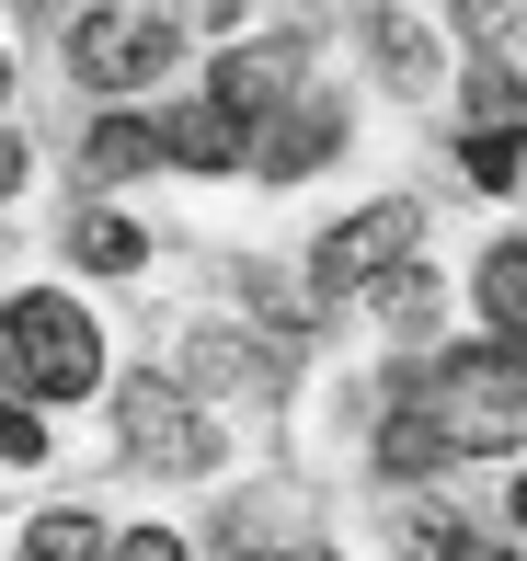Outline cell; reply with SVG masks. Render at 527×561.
<instances>
[{"label":"cell","instance_id":"6da1fadb","mask_svg":"<svg viewBox=\"0 0 527 561\" xmlns=\"http://www.w3.org/2000/svg\"><path fill=\"white\" fill-rule=\"evenodd\" d=\"M401 401L447 447H516L527 436V344H447L436 367L401 378Z\"/></svg>","mask_w":527,"mask_h":561},{"label":"cell","instance_id":"7a4b0ae2","mask_svg":"<svg viewBox=\"0 0 527 561\" xmlns=\"http://www.w3.org/2000/svg\"><path fill=\"white\" fill-rule=\"evenodd\" d=\"M0 378L23 401H81V390H104V333L69 298H12L0 310Z\"/></svg>","mask_w":527,"mask_h":561},{"label":"cell","instance_id":"3957f363","mask_svg":"<svg viewBox=\"0 0 527 561\" xmlns=\"http://www.w3.org/2000/svg\"><path fill=\"white\" fill-rule=\"evenodd\" d=\"M413 241H424V207L413 195H379V207H356L344 229H321V252H310V275L333 298H379L401 264H413Z\"/></svg>","mask_w":527,"mask_h":561},{"label":"cell","instance_id":"277c9868","mask_svg":"<svg viewBox=\"0 0 527 561\" xmlns=\"http://www.w3.org/2000/svg\"><path fill=\"white\" fill-rule=\"evenodd\" d=\"M172 46H184V35H172L161 12H127V0L69 23V69H81L92 92H138V81H161V69H172Z\"/></svg>","mask_w":527,"mask_h":561},{"label":"cell","instance_id":"5b68a950","mask_svg":"<svg viewBox=\"0 0 527 561\" xmlns=\"http://www.w3.org/2000/svg\"><path fill=\"white\" fill-rule=\"evenodd\" d=\"M115 424H127V458H149V470H207L218 436H207V413L184 401V378H127V401H115Z\"/></svg>","mask_w":527,"mask_h":561},{"label":"cell","instance_id":"8992f818","mask_svg":"<svg viewBox=\"0 0 527 561\" xmlns=\"http://www.w3.org/2000/svg\"><path fill=\"white\" fill-rule=\"evenodd\" d=\"M298 69H310V46H298V35H275V46H230V58H218V81H207V104L230 115V126H264V115L298 104Z\"/></svg>","mask_w":527,"mask_h":561},{"label":"cell","instance_id":"52a82bcc","mask_svg":"<svg viewBox=\"0 0 527 561\" xmlns=\"http://www.w3.org/2000/svg\"><path fill=\"white\" fill-rule=\"evenodd\" d=\"M161 161H184V172H241V161H253V126H230L207 92H195V104L161 115Z\"/></svg>","mask_w":527,"mask_h":561},{"label":"cell","instance_id":"ba28073f","mask_svg":"<svg viewBox=\"0 0 527 561\" xmlns=\"http://www.w3.org/2000/svg\"><path fill=\"white\" fill-rule=\"evenodd\" d=\"M482 321H493V344H527V241L482 252Z\"/></svg>","mask_w":527,"mask_h":561},{"label":"cell","instance_id":"9c48e42d","mask_svg":"<svg viewBox=\"0 0 527 561\" xmlns=\"http://www.w3.org/2000/svg\"><path fill=\"white\" fill-rule=\"evenodd\" d=\"M333 138H344V115H333V104H287V126H275V138L253 149V161L275 172V184H287V172H310V161H321Z\"/></svg>","mask_w":527,"mask_h":561},{"label":"cell","instance_id":"30bf717a","mask_svg":"<svg viewBox=\"0 0 527 561\" xmlns=\"http://www.w3.org/2000/svg\"><path fill=\"white\" fill-rule=\"evenodd\" d=\"M81 161L104 172V184H115V172H149V161H161V115H104L81 138Z\"/></svg>","mask_w":527,"mask_h":561},{"label":"cell","instance_id":"8fae6325","mask_svg":"<svg viewBox=\"0 0 527 561\" xmlns=\"http://www.w3.org/2000/svg\"><path fill=\"white\" fill-rule=\"evenodd\" d=\"M447 458H459V447H447L436 424H424L413 401H401V413H390V436H379V470H401V481H424V470H447Z\"/></svg>","mask_w":527,"mask_h":561},{"label":"cell","instance_id":"7c38bea8","mask_svg":"<svg viewBox=\"0 0 527 561\" xmlns=\"http://www.w3.org/2000/svg\"><path fill=\"white\" fill-rule=\"evenodd\" d=\"M367 46H379V69H390L401 92H424V81H436V58H424V35H413L401 12H367Z\"/></svg>","mask_w":527,"mask_h":561},{"label":"cell","instance_id":"4fadbf2b","mask_svg":"<svg viewBox=\"0 0 527 561\" xmlns=\"http://www.w3.org/2000/svg\"><path fill=\"white\" fill-rule=\"evenodd\" d=\"M104 550L115 539L92 516H35V527H23V561H104Z\"/></svg>","mask_w":527,"mask_h":561},{"label":"cell","instance_id":"5bb4252c","mask_svg":"<svg viewBox=\"0 0 527 561\" xmlns=\"http://www.w3.org/2000/svg\"><path fill=\"white\" fill-rule=\"evenodd\" d=\"M69 252H81V264H92V275H127V264H138V252H149V241H138V229H127V218H104V207H92L81 229H69Z\"/></svg>","mask_w":527,"mask_h":561},{"label":"cell","instance_id":"9a60e30c","mask_svg":"<svg viewBox=\"0 0 527 561\" xmlns=\"http://www.w3.org/2000/svg\"><path fill=\"white\" fill-rule=\"evenodd\" d=\"M195 378H207V390H241V378H253V390H264V355L230 344V333H207V344H195Z\"/></svg>","mask_w":527,"mask_h":561},{"label":"cell","instance_id":"2e32d148","mask_svg":"<svg viewBox=\"0 0 527 561\" xmlns=\"http://www.w3.org/2000/svg\"><path fill=\"white\" fill-rule=\"evenodd\" d=\"M470 115H482V126H516V115H527V92H516V69H505V58L470 69Z\"/></svg>","mask_w":527,"mask_h":561},{"label":"cell","instance_id":"e0dca14e","mask_svg":"<svg viewBox=\"0 0 527 561\" xmlns=\"http://www.w3.org/2000/svg\"><path fill=\"white\" fill-rule=\"evenodd\" d=\"M459 161H470V184H493V195L516 184V138H505V126H470V149H459Z\"/></svg>","mask_w":527,"mask_h":561},{"label":"cell","instance_id":"ac0fdd59","mask_svg":"<svg viewBox=\"0 0 527 561\" xmlns=\"http://www.w3.org/2000/svg\"><path fill=\"white\" fill-rule=\"evenodd\" d=\"M379 310L401 321V333H424V310H436V275H424V264H401L390 287H379Z\"/></svg>","mask_w":527,"mask_h":561},{"label":"cell","instance_id":"d6986e66","mask_svg":"<svg viewBox=\"0 0 527 561\" xmlns=\"http://www.w3.org/2000/svg\"><path fill=\"white\" fill-rule=\"evenodd\" d=\"M0 458H12V470H23V458H46V424H35V413H23V401H12V390H0Z\"/></svg>","mask_w":527,"mask_h":561},{"label":"cell","instance_id":"ffe728a7","mask_svg":"<svg viewBox=\"0 0 527 561\" xmlns=\"http://www.w3.org/2000/svg\"><path fill=\"white\" fill-rule=\"evenodd\" d=\"M104 561H184V539H172V527H127Z\"/></svg>","mask_w":527,"mask_h":561},{"label":"cell","instance_id":"44dd1931","mask_svg":"<svg viewBox=\"0 0 527 561\" xmlns=\"http://www.w3.org/2000/svg\"><path fill=\"white\" fill-rule=\"evenodd\" d=\"M12 184H23V138L0 126V195H12Z\"/></svg>","mask_w":527,"mask_h":561},{"label":"cell","instance_id":"7402d4cb","mask_svg":"<svg viewBox=\"0 0 527 561\" xmlns=\"http://www.w3.org/2000/svg\"><path fill=\"white\" fill-rule=\"evenodd\" d=\"M447 561H516V550H493V539H459V550H447Z\"/></svg>","mask_w":527,"mask_h":561},{"label":"cell","instance_id":"603a6c76","mask_svg":"<svg viewBox=\"0 0 527 561\" xmlns=\"http://www.w3.org/2000/svg\"><path fill=\"white\" fill-rule=\"evenodd\" d=\"M0 104H12V58H0Z\"/></svg>","mask_w":527,"mask_h":561},{"label":"cell","instance_id":"cb8c5ba5","mask_svg":"<svg viewBox=\"0 0 527 561\" xmlns=\"http://www.w3.org/2000/svg\"><path fill=\"white\" fill-rule=\"evenodd\" d=\"M516 527H527V481H516Z\"/></svg>","mask_w":527,"mask_h":561},{"label":"cell","instance_id":"d4e9b609","mask_svg":"<svg viewBox=\"0 0 527 561\" xmlns=\"http://www.w3.org/2000/svg\"><path fill=\"white\" fill-rule=\"evenodd\" d=\"M35 12H46V0H35Z\"/></svg>","mask_w":527,"mask_h":561}]
</instances>
